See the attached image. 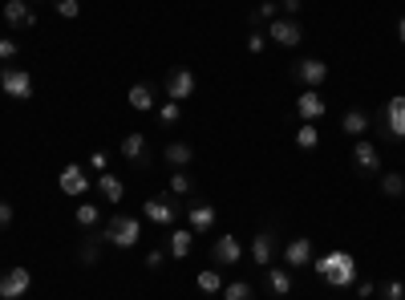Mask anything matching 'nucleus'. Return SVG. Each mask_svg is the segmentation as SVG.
I'll list each match as a JSON object with an SVG mask.
<instances>
[{"mask_svg": "<svg viewBox=\"0 0 405 300\" xmlns=\"http://www.w3.org/2000/svg\"><path fill=\"white\" fill-rule=\"evenodd\" d=\"M397 37H401V45H405V16L397 21Z\"/></svg>", "mask_w": 405, "mask_h": 300, "instance_id": "37998d69", "label": "nucleus"}, {"mask_svg": "<svg viewBox=\"0 0 405 300\" xmlns=\"http://www.w3.org/2000/svg\"><path fill=\"white\" fill-rule=\"evenodd\" d=\"M190 187H195V179H190L187 171H175V175H170V191H175V195H190Z\"/></svg>", "mask_w": 405, "mask_h": 300, "instance_id": "7c9ffc66", "label": "nucleus"}, {"mask_svg": "<svg viewBox=\"0 0 405 300\" xmlns=\"http://www.w3.org/2000/svg\"><path fill=\"white\" fill-rule=\"evenodd\" d=\"M373 292H377V284H373V280H361V284H357V296H361V300H369Z\"/></svg>", "mask_w": 405, "mask_h": 300, "instance_id": "4c0bfd02", "label": "nucleus"}, {"mask_svg": "<svg viewBox=\"0 0 405 300\" xmlns=\"http://www.w3.org/2000/svg\"><path fill=\"white\" fill-rule=\"evenodd\" d=\"M280 9H284L288 16H296V13H300V0H280Z\"/></svg>", "mask_w": 405, "mask_h": 300, "instance_id": "a19ab883", "label": "nucleus"}, {"mask_svg": "<svg viewBox=\"0 0 405 300\" xmlns=\"http://www.w3.org/2000/svg\"><path fill=\"white\" fill-rule=\"evenodd\" d=\"M57 13H61V16H77V13H81V0H57Z\"/></svg>", "mask_w": 405, "mask_h": 300, "instance_id": "72a5a7b5", "label": "nucleus"}, {"mask_svg": "<svg viewBox=\"0 0 405 300\" xmlns=\"http://www.w3.org/2000/svg\"><path fill=\"white\" fill-rule=\"evenodd\" d=\"M130 106H134V110H150L154 106V86H146V81L130 86Z\"/></svg>", "mask_w": 405, "mask_h": 300, "instance_id": "aec40b11", "label": "nucleus"}, {"mask_svg": "<svg viewBox=\"0 0 405 300\" xmlns=\"http://www.w3.org/2000/svg\"><path fill=\"white\" fill-rule=\"evenodd\" d=\"M190 231H211L215 227V207L211 203H199V207H190Z\"/></svg>", "mask_w": 405, "mask_h": 300, "instance_id": "dca6fc26", "label": "nucleus"}, {"mask_svg": "<svg viewBox=\"0 0 405 300\" xmlns=\"http://www.w3.org/2000/svg\"><path fill=\"white\" fill-rule=\"evenodd\" d=\"M195 284H199V292H223V276L207 268V272H199V276H195Z\"/></svg>", "mask_w": 405, "mask_h": 300, "instance_id": "bb28decb", "label": "nucleus"}, {"mask_svg": "<svg viewBox=\"0 0 405 300\" xmlns=\"http://www.w3.org/2000/svg\"><path fill=\"white\" fill-rule=\"evenodd\" d=\"M163 260H166V251H163V248H154L150 256H146V268H163Z\"/></svg>", "mask_w": 405, "mask_h": 300, "instance_id": "58836bf2", "label": "nucleus"}, {"mask_svg": "<svg viewBox=\"0 0 405 300\" xmlns=\"http://www.w3.org/2000/svg\"><path fill=\"white\" fill-rule=\"evenodd\" d=\"M320 142V134H317V126L312 122H304L300 130H296V146H304V150H312Z\"/></svg>", "mask_w": 405, "mask_h": 300, "instance_id": "cd10ccee", "label": "nucleus"}, {"mask_svg": "<svg viewBox=\"0 0 405 300\" xmlns=\"http://www.w3.org/2000/svg\"><path fill=\"white\" fill-rule=\"evenodd\" d=\"M341 126L349 130V134H365V130H369V118H365L361 110H349V114L341 118Z\"/></svg>", "mask_w": 405, "mask_h": 300, "instance_id": "a878e982", "label": "nucleus"}, {"mask_svg": "<svg viewBox=\"0 0 405 300\" xmlns=\"http://www.w3.org/2000/svg\"><path fill=\"white\" fill-rule=\"evenodd\" d=\"M98 219H101V211L93 203H81V207H77V227H98Z\"/></svg>", "mask_w": 405, "mask_h": 300, "instance_id": "c85d7f7f", "label": "nucleus"}, {"mask_svg": "<svg viewBox=\"0 0 405 300\" xmlns=\"http://www.w3.org/2000/svg\"><path fill=\"white\" fill-rule=\"evenodd\" d=\"M385 300H405V284H401V280H389V284H385Z\"/></svg>", "mask_w": 405, "mask_h": 300, "instance_id": "f704fd0d", "label": "nucleus"}, {"mask_svg": "<svg viewBox=\"0 0 405 300\" xmlns=\"http://www.w3.org/2000/svg\"><path fill=\"white\" fill-rule=\"evenodd\" d=\"M4 21L13 29H33L37 25V16L29 9V0H4Z\"/></svg>", "mask_w": 405, "mask_h": 300, "instance_id": "1a4fd4ad", "label": "nucleus"}, {"mask_svg": "<svg viewBox=\"0 0 405 300\" xmlns=\"http://www.w3.org/2000/svg\"><path fill=\"white\" fill-rule=\"evenodd\" d=\"M317 272H320V280H329V284H337V288L357 284V256L353 251L332 248L329 256H320L317 260Z\"/></svg>", "mask_w": 405, "mask_h": 300, "instance_id": "f257e3e1", "label": "nucleus"}, {"mask_svg": "<svg viewBox=\"0 0 405 300\" xmlns=\"http://www.w3.org/2000/svg\"><path fill=\"white\" fill-rule=\"evenodd\" d=\"M267 37L276 41V45H284V49H296L300 37H304V25L296 16H284V21H272V25H267Z\"/></svg>", "mask_w": 405, "mask_h": 300, "instance_id": "20e7f679", "label": "nucleus"}, {"mask_svg": "<svg viewBox=\"0 0 405 300\" xmlns=\"http://www.w3.org/2000/svg\"><path fill=\"white\" fill-rule=\"evenodd\" d=\"M190 244H195V231H170V244H166V248H170V256H175V260H187V256H190Z\"/></svg>", "mask_w": 405, "mask_h": 300, "instance_id": "6ab92c4d", "label": "nucleus"}, {"mask_svg": "<svg viewBox=\"0 0 405 300\" xmlns=\"http://www.w3.org/2000/svg\"><path fill=\"white\" fill-rule=\"evenodd\" d=\"M381 191H385L389 199H397V195H405V179L401 175H385L381 179Z\"/></svg>", "mask_w": 405, "mask_h": 300, "instance_id": "c756f323", "label": "nucleus"}, {"mask_svg": "<svg viewBox=\"0 0 405 300\" xmlns=\"http://www.w3.org/2000/svg\"><path fill=\"white\" fill-rule=\"evenodd\" d=\"M16 53H21V49H16V41H9V37L0 41V61H13Z\"/></svg>", "mask_w": 405, "mask_h": 300, "instance_id": "e433bc0d", "label": "nucleus"}, {"mask_svg": "<svg viewBox=\"0 0 405 300\" xmlns=\"http://www.w3.org/2000/svg\"><path fill=\"white\" fill-rule=\"evenodd\" d=\"M29 292V268H13V272H4L0 280V300H16Z\"/></svg>", "mask_w": 405, "mask_h": 300, "instance_id": "6e6552de", "label": "nucleus"}, {"mask_svg": "<svg viewBox=\"0 0 405 300\" xmlns=\"http://www.w3.org/2000/svg\"><path fill=\"white\" fill-rule=\"evenodd\" d=\"M292 77H296V81H304L308 89H317V86H324V81H329V65L320 61V57H300V61L292 65Z\"/></svg>", "mask_w": 405, "mask_h": 300, "instance_id": "7ed1b4c3", "label": "nucleus"}, {"mask_svg": "<svg viewBox=\"0 0 405 300\" xmlns=\"http://www.w3.org/2000/svg\"><path fill=\"white\" fill-rule=\"evenodd\" d=\"M211 256H215L219 264H235L243 256V248H240V239H235V236H219L215 248H211Z\"/></svg>", "mask_w": 405, "mask_h": 300, "instance_id": "2eb2a0df", "label": "nucleus"}, {"mask_svg": "<svg viewBox=\"0 0 405 300\" xmlns=\"http://www.w3.org/2000/svg\"><path fill=\"white\" fill-rule=\"evenodd\" d=\"M98 187H101V195H106L110 203H122V195H126V187H122V179H118V175H110V171H101Z\"/></svg>", "mask_w": 405, "mask_h": 300, "instance_id": "a211bd4d", "label": "nucleus"}, {"mask_svg": "<svg viewBox=\"0 0 405 300\" xmlns=\"http://www.w3.org/2000/svg\"><path fill=\"white\" fill-rule=\"evenodd\" d=\"M101 244H106V231H89V236L81 239V260L93 264V260H98V248H101Z\"/></svg>", "mask_w": 405, "mask_h": 300, "instance_id": "5701e85b", "label": "nucleus"}, {"mask_svg": "<svg viewBox=\"0 0 405 300\" xmlns=\"http://www.w3.org/2000/svg\"><path fill=\"white\" fill-rule=\"evenodd\" d=\"M385 130H389L393 138H405V98L401 94L385 106Z\"/></svg>", "mask_w": 405, "mask_h": 300, "instance_id": "9b49d317", "label": "nucleus"}, {"mask_svg": "<svg viewBox=\"0 0 405 300\" xmlns=\"http://www.w3.org/2000/svg\"><path fill=\"white\" fill-rule=\"evenodd\" d=\"M158 122H166V126L178 122V101H166L163 110H158Z\"/></svg>", "mask_w": 405, "mask_h": 300, "instance_id": "473e14b6", "label": "nucleus"}, {"mask_svg": "<svg viewBox=\"0 0 405 300\" xmlns=\"http://www.w3.org/2000/svg\"><path fill=\"white\" fill-rule=\"evenodd\" d=\"M89 166H93V171H106V166H110V154H106V150H93V154H89Z\"/></svg>", "mask_w": 405, "mask_h": 300, "instance_id": "c9c22d12", "label": "nucleus"}, {"mask_svg": "<svg viewBox=\"0 0 405 300\" xmlns=\"http://www.w3.org/2000/svg\"><path fill=\"white\" fill-rule=\"evenodd\" d=\"M138 239H142L138 215H114L106 224V244H114V248H138Z\"/></svg>", "mask_w": 405, "mask_h": 300, "instance_id": "f03ea898", "label": "nucleus"}, {"mask_svg": "<svg viewBox=\"0 0 405 300\" xmlns=\"http://www.w3.org/2000/svg\"><path fill=\"white\" fill-rule=\"evenodd\" d=\"M276 13H280V4H276V0H264V4H260V9L252 13V25H264V21H272Z\"/></svg>", "mask_w": 405, "mask_h": 300, "instance_id": "2f4dec72", "label": "nucleus"}, {"mask_svg": "<svg viewBox=\"0 0 405 300\" xmlns=\"http://www.w3.org/2000/svg\"><path fill=\"white\" fill-rule=\"evenodd\" d=\"M9 224H13V207H9V203L0 199V231H4Z\"/></svg>", "mask_w": 405, "mask_h": 300, "instance_id": "ea45409f", "label": "nucleus"}, {"mask_svg": "<svg viewBox=\"0 0 405 300\" xmlns=\"http://www.w3.org/2000/svg\"><path fill=\"white\" fill-rule=\"evenodd\" d=\"M247 49L260 53V49H264V37H260V33H252V37H247Z\"/></svg>", "mask_w": 405, "mask_h": 300, "instance_id": "79ce46f5", "label": "nucleus"}, {"mask_svg": "<svg viewBox=\"0 0 405 300\" xmlns=\"http://www.w3.org/2000/svg\"><path fill=\"white\" fill-rule=\"evenodd\" d=\"M142 215H146L150 224H158V227H170L178 211H175V199H166V195H154V199H146Z\"/></svg>", "mask_w": 405, "mask_h": 300, "instance_id": "423d86ee", "label": "nucleus"}, {"mask_svg": "<svg viewBox=\"0 0 405 300\" xmlns=\"http://www.w3.org/2000/svg\"><path fill=\"white\" fill-rule=\"evenodd\" d=\"M267 284H272L276 296H288V292H292V276L284 272V268H272V272H267Z\"/></svg>", "mask_w": 405, "mask_h": 300, "instance_id": "393cba45", "label": "nucleus"}, {"mask_svg": "<svg viewBox=\"0 0 405 300\" xmlns=\"http://www.w3.org/2000/svg\"><path fill=\"white\" fill-rule=\"evenodd\" d=\"M284 260H288L292 268L308 264V260H312V244H308V239H292L288 248H284Z\"/></svg>", "mask_w": 405, "mask_h": 300, "instance_id": "f3484780", "label": "nucleus"}, {"mask_svg": "<svg viewBox=\"0 0 405 300\" xmlns=\"http://www.w3.org/2000/svg\"><path fill=\"white\" fill-rule=\"evenodd\" d=\"M353 163L373 175V171H381V150L373 146V142H357V146H353Z\"/></svg>", "mask_w": 405, "mask_h": 300, "instance_id": "f8f14e48", "label": "nucleus"}, {"mask_svg": "<svg viewBox=\"0 0 405 300\" xmlns=\"http://www.w3.org/2000/svg\"><path fill=\"white\" fill-rule=\"evenodd\" d=\"M190 159H195V150H190L187 142H170V146H166V163L170 166H187Z\"/></svg>", "mask_w": 405, "mask_h": 300, "instance_id": "4be33fe9", "label": "nucleus"}, {"mask_svg": "<svg viewBox=\"0 0 405 300\" xmlns=\"http://www.w3.org/2000/svg\"><path fill=\"white\" fill-rule=\"evenodd\" d=\"M29 4H37V0H29Z\"/></svg>", "mask_w": 405, "mask_h": 300, "instance_id": "c03bdc74", "label": "nucleus"}, {"mask_svg": "<svg viewBox=\"0 0 405 300\" xmlns=\"http://www.w3.org/2000/svg\"><path fill=\"white\" fill-rule=\"evenodd\" d=\"M223 300H255V292L247 280H231V284H223Z\"/></svg>", "mask_w": 405, "mask_h": 300, "instance_id": "b1692460", "label": "nucleus"}, {"mask_svg": "<svg viewBox=\"0 0 405 300\" xmlns=\"http://www.w3.org/2000/svg\"><path fill=\"white\" fill-rule=\"evenodd\" d=\"M0 89L16 101H29L33 98V77H29L25 69H4V74H0Z\"/></svg>", "mask_w": 405, "mask_h": 300, "instance_id": "39448f33", "label": "nucleus"}, {"mask_svg": "<svg viewBox=\"0 0 405 300\" xmlns=\"http://www.w3.org/2000/svg\"><path fill=\"white\" fill-rule=\"evenodd\" d=\"M166 94H170V101H183L195 94V74L190 69H170V77H166Z\"/></svg>", "mask_w": 405, "mask_h": 300, "instance_id": "0eeeda50", "label": "nucleus"}, {"mask_svg": "<svg viewBox=\"0 0 405 300\" xmlns=\"http://www.w3.org/2000/svg\"><path fill=\"white\" fill-rule=\"evenodd\" d=\"M272 256H276V236H272V231H260V236L252 239V260L260 264V268H267Z\"/></svg>", "mask_w": 405, "mask_h": 300, "instance_id": "ddd939ff", "label": "nucleus"}, {"mask_svg": "<svg viewBox=\"0 0 405 300\" xmlns=\"http://www.w3.org/2000/svg\"><path fill=\"white\" fill-rule=\"evenodd\" d=\"M57 187L65 191V195H86V171H81V166H65L61 171V179H57Z\"/></svg>", "mask_w": 405, "mask_h": 300, "instance_id": "4468645a", "label": "nucleus"}, {"mask_svg": "<svg viewBox=\"0 0 405 300\" xmlns=\"http://www.w3.org/2000/svg\"><path fill=\"white\" fill-rule=\"evenodd\" d=\"M324 98H320V89H304L300 98H296V114L300 118H308V122H317V118H324Z\"/></svg>", "mask_w": 405, "mask_h": 300, "instance_id": "9d476101", "label": "nucleus"}, {"mask_svg": "<svg viewBox=\"0 0 405 300\" xmlns=\"http://www.w3.org/2000/svg\"><path fill=\"white\" fill-rule=\"evenodd\" d=\"M122 154H126L130 163H142V154H146V138H142V134H126V138H122Z\"/></svg>", "mask_w": 405, "mask_h": 300, "instance_id": "412c9836", "label": "nucleus"}]
</instances>
